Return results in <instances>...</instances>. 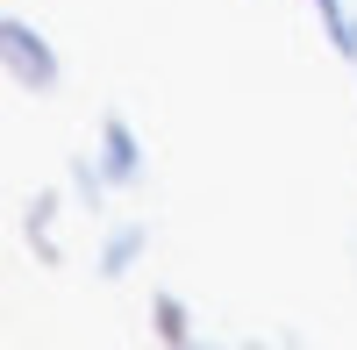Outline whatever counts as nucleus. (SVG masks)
Masks as SVG:
<instances>
[{"label": "nucleus", "instance_id": "f257e3e1", "mask_svg": "<svg viewBox=\"0 0 357 350\" xmlns=\"http://www.w3.org/2000/svg\"><path fill=\"white\" fill-rule=\"evenodd\" d=\"M0 43H8V72H15L22 93H50V86H57V57H50V43H43L29 22H15V15H8Z\"/></svg>", "mask_w": 357, "mask_h": 350}, {"label": "nucleus", "instance_id": "7ed1b4c3", "mask_svg": "<svg viewBox=\"0 0 357 350\" xmlns=\"http://www.w3.org/2000/svg\"><path fill=\"white\" fill-rule=\"evenodd\" d=\"M143 243H151V229H143V222H122V229L107 236V250H100V279H122L136 257H143Z\"/></svg>", "mask_w": 357, "mask_h": 350}, {"label": "nucleus", "instance_id": "f03ea898", "mask_svg": "<svg viewBox=\"0 0 357 350\" xmlns=\"http://www.w3.org/2000/svg\"><path fill=\"white\" fill-rule=\"evenodd\" d=\"M100 172H107V186H136L143 179V151H136V129L122 114H100Z\"/></svg>", "mask_w": 357, "mask_h": 350}, {"label": "nucleus", "instance_id": "20e7f679", "mask_svg": "<svg viewBox=\"0 0 357 350\" xmlns=\"http://www.w3.org/2000/svg\"><path fill=\"white\" fill-rule=\"evenodd\" d=\"M151 314H158V336H165V343H178V350L193 343V322H186V300H178V294H158Z\"/></svg>", "mask_w": 357, "mask_h": 350}]
</instances>
